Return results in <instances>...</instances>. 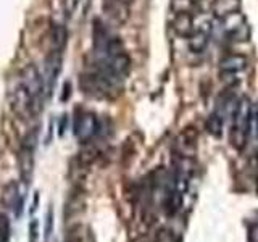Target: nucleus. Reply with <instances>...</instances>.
I'll list each match as a JSON object with an SVG mask.
<instances>
[{
    "instance_id": "nucleus-3",
    "label": "nucleus",
    "mask_w": 258,
    "mask_h": 242,
    "mask_svg": "<svg viewBox=\"0 0 258 242\" xmlns=\"http://www.w3.org/2000/svg\"><path fill=\"white\" fill-rule=\"evenodd\" d=\"M220 29L226 39L232 42H245L250 36L248 24L245 21V16L239 10L231 12L220 18Z\"/></svg>"
},
{
    "instance_id": "nucleus-10",
    "label": "nucleus",
    "mask_w": 258,
    "mask_h": 242,
    "mask_svg": "<svg viewBox=\"0 0 258 242\" xmlns=\"http://www.w3.org/2000/svg\"><path fill=\"white\" fill-rule=\"evenodd\" d=\"M67 40H68V32L67 28L63 24L55 23L52 28V45H53V52L61 53L63 48L67 47Z\"/></svg>"
},
{
    "instance_id": "nucleus-1",
    "label": "nucleus",
    "mask_w": 258,
    "mask_h": 242,
    "mask_svg": "<svg viewBox=\"0 0 258 242\" xmlns=\"http://www.w3.org/2000/svg\"><path fill=\"white\" fill-rule=\"evenodd\" d=\"M20 86L24 89V92L28 94L31 105H32V113L34 116L37 115V111H40L44 103V95H45V81L40 76L39 70L34 65H26L23 68L20 75Z\"/></svg>"
},
{
    "instance_id": "nucleus-7",
    "label": "nucleus",
    "mask_w": 258,
    "mask_h": 242,
    "mask_svg": "<svg viewBox=\"0 0 258 242\" xmlns=\"http://www.w3.org/2000/svg\"><path fill=\"white\" fill-rule=\"evenodd\" d=\"M2 204L10 208V210H15V215L16 218L21 216V212H23V204H24V197L23 194L20 192V186L18 183H8L4 189V194H2Z\"/></svg>"
},
{
    "instance_id": "nucleus-19",
    "label": "nucleus",
    "mask_w": 258,
    "mask_h": 242,
    "mask_svg": "<svg viewBox=\"0 0 258 242\" xmlns=\"http://www.w3.org/2000/svg\"><path fill=\"white\" fill-rule=\"evenodd\" d=\"M248 240L250 242H258V224L252 226L248 231Z\"/></svg>"
},
{
    "instance_id": "nucleus-17",
    "label": "nucleus",
    "mask_w": 258,
    "mask_h": 242,
    "mask_svg": "<svg viewBox=\"0 0 258 242\" xmlns=\"http://www.w3.org/2000/svg\"><path fill=\"white\" fill-rule=\"evenodd\" d=\"M52 228H53V212L52 208H48L47 212V216H45V231H44V237H45V242L48 240L52 234Z\"/></svg>"
},
{
    "instance_id": "nucleus-6",
    "label": "nucleus",
    "mask_w": 258,
    "mask_h": 242,
    "mask_svg": "<svg viewBox=\"0 0 258 242\" xmlns=\"http://www.w3.org/2000/svg\"><path fill=\"white\" fill-rule=\"evenodd\" d=\"M247 58L240 53H228L220 60V73L221 79H236L239 75L245 71Z\"/></svg>"
},
{
    "instance_id": "nucleus-11",
    "label": "nucleus",
    "mask_w": 258,
    "mask_h": 242,
    "mask_svg": "<svg viewBox=\"0 0 258 242\" xmlns=\"http://www.w3.org/2000/svg\"><path fill=\"white\" fill-rule=\"evenodd\" d=\"M224 121L226 119L220 115V113L213 111L212 115L207 118V123H205L208 134H212L213 137H220L223 133V128H224Z\"/></svg>"
},
{
    "instance_id": "nucleus-8",
    "label": "nucleus",
    "mask_w": 258,
    "mask_h": 242,
    "mask_svg": "<svg viewBox=\"0 0 258 242\" xmlns=\"http://www.w3.org/2000/svg\"><path fill=\"white\" fill-rule=\"evenodd\" d=\"M102 7L105 15L118 24H124L129 20V7L121 0H103Z\"/></svg>"
},
{
    "instance_id": "nucleus-13",
    "label": "nucleus",
    "mask_w": 258,
    "mask_h": 242,
    "mask_svg": "<svg viewBox=\"0 0 258 242\" xmlns=\"http://www.w3.org/2000/svg\"><path fill=\"white\" fill-rule=\"evenodd\" d=\"M248 141L258 144V102L252 105V115H250V128H248Z\"/></svg>"
},
{
    "instance_id": "nucleus-15",
    "label": "nucleus",
    "mask_w": 258,
    "mask_h": 242,
    "mask_svg": "<svg viewBox=\"0 0 258 242\" xmlns=\"http://www.w3.org/2000/svg\"><path fill=\"white\" fill-rule=\"evenodd\" d=\"M153 242H179V237H177V234L173 229L161 228V229L157 231Z\"/></svg>"
},
{
    "instance_id": "nucleus-4",
    "label": "nucleus",
    "mask_w": 258,
    "mask_h": 242,
    "mask_svg": "<svg viewBox=\"0 0 258 242\" xmlns=\"http://www.w3.org/2000/svg\"><path fill=\"white\" fill-rule=\"evenodd\" d=\"M36 142H37V131L36 128L24 136L21 142L20 153H18V161H20V173L21 179L24 183H29L31 174H32V166H34V152H36Z\"/></svg>"
},
{
    "instance_id": "nucleus-21",
    "label": "nucleus",
    "mask_w": 258,
    "mask_h": 242,
    "mask_svg": "<svg viewBox=\"0 0 258 242\" xmlns=\"http://www.w3.org/2000/svg\"><path fill=\"white\" fill-rule=\"evenodd\" d=\"M37 200H39V196H37V194H36V196H34V202H32V207H31V213H32V212H34V210H36Z\"/></svg>"
},
{
    "instance_id": "nucleus-22",
    "label": "nucleus",
    "mask_w": 258,
    "mask_h": 242,
    "mask_svg": "<svg viewBox=\"0 0 258 242\" xmlns=\"http://www.w3.org/2000/svg\"><path fill=\"white\" fill-rule=\"evenodd\" d=\"M121 2H123V4H126L127 7H131V5L134 4V0H121Z\"/></svg>"
},
{
    "instance_id": "nucleus-20",
    "label": "nucleus",
    "mask_w": 258,
    "mask_h": 242,
    "mask_svg": "<svg viewBox=\"0 0 258 242\" xmlns=\"http://www.w3.org/2000/svg\"><path fill=\"white\" fill-rule=\"evenodd\" d=\"M67 10H68V13H73L75 12V8H76V5H78V0H67Z\"/></svg>"
},
{
    "instance_id": "nucleus-14",
    "label": "nucleus",
    "mask_w": 258,
    "mask_h": 242,
    "mask_svg": "<svg viewBox=\"0 0 258 242\" xmlns=\"http://www.w3.org/2000/svg\"><path fill=\"white\" fill-rule=\"evenodd\" d=\"M215 10L221 18V16L237 10V0H218V2L215 4Z\"/></svg>"
},
{
    "instance_id": "nucleus-2",
    "label": "nucleus",
    "mask_w": 258,
    "mask_h": 242,
    "mask_svg": "<svg viewBox=\"0 0 258 242\" xmlns=\"http://www.w3.org/2000/svg\"><path fill=\"white\" fill-rule=\"evenodd\" d=\"M250 115H252V103L245 97H242L237 100L236 108H234L231 125V144L232 147L239 150L244 149V145L248 141Z\"/></svg>"
},
{
    "instance_id": "nucleus-9",
    "label": "nucleus",
    "mask_w": 258,
    "mask_h": 242,
    "mask_svg": "<svg viewBox=\"0 0 258 242\" xmlns=\"http://www.w3.org/2000/svg\"><path fill=\"white\" fill-rule=\"evenodd\" d=\"M173 29L176 34L189 37L194 29V15L192 13H174Z\"/></svg>"
},
{
    "instance_id": "nucleus-12",
    "label": "nucleus",
    "mask_w": 258,
    "mask_h": 242,
    "mask_svg": "<svg viewBox=\"0 0 258 242\" xmlns=\"http://www.w3.org/2000/svg\"><path fill=\"white\" fill-rule=\"evenodd\" d=\"M196 141H197V136L194 134L190 129H185V131L181 134V139H179V142H177V145L181 147L182 157H189L187 152L196 150Z\"/></svg>"
},
{
    "instance_id": "nucleus-18",
    "label": "nucleus",
    "mask_w": 258,
    "mask_h": 242,
    "mask_svg": "<svg viewBox=\"0 0 258 242\" xmlns=\"http://www.w3.org/2000/svg\"><path fill=\"white\" fill-rule=\"evenodd\" d=\"M37 239V221L32 220L29 223V242H36Z\"/></svg>"
},
{
    "instance_id": "nucleus-16",
    "label": "nucleus",
    "mask_w": 258,
    "mask_h": 242,
    "mask_svg": "<svg viewBox=\"0 0 258 242\" xmlns=\"http://www.w3.org/2000/svg\"><path fill=\"white\" fill-rule=\"evenodd\" d=\"M12 236V226L7 215H0V242H8Z\"/></svg>"
},
{
    "instance_id": "nucleus-5",
    "label": "nucleus",
    "mask_w": 258,
    "mask_h": 242,
    "mask_svg": "<svg viewBox=\"0 0 258 242\" xmlns=\"http://www.w3.org/2000/svg\"><path fill=\"white\" fill-rule=\"evenodd\" d=\"M99 129H100L99 119H97V116L91 111L79 113L75 119V136L83 144L92 141L95 134L99 133Z\"/></svg>"
}]
</instances>
